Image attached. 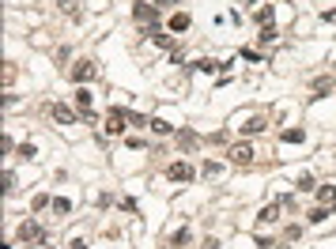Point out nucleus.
<instances>
[{
	"instance_id": "f257e3e1",
	"label": "nucleus",
	"mask_w": 336,
	"mask_h": 249,
	"mask_svg": "<svg viewBox=\"0 0 336 249\" xmlns=\"http://www.w3.org/2000/svg\"><path fill=\"white\" fill-rule=\"evenodd\" d=\"M19 242H34V246H49V234H45L42 227L34 223V219H26V223L19 227Z\"/></svg>"
},
{
	"instance_id": "f03ea898",
	"label": "nucleus",
	"mask_w": 336,
	"mask_h": 249,
	"mask_svg": "<svg viewBox=\"0 0 336 249\" xmlns=\"http://www.w3.org/2000/svg\"><path fill=\"white\" fill-rule=\"evenodd\" d=\"M125 117H129L125 110H110V113H106V132L121 136V132H125Z\"/></svg>"
},
{
	"instance_id": "7ed1b4c3",
	"label": "nucleus",
	"mask_w": 336,
	"mask_h": 249,
	"mask_svg": "<svg viewBox=\"0 0 336 249\" xmlns=\"http://www.w3.org/2000/svg\"><path fill=\"white\" fill-rule=\"evenodd\" d=\"M227 155H231V163H238V166H250L253 163V147L250 144H234Z\"/></svg>"
},
{
	"instance_id": "20e7f679",
	"label": "nucleus",
	"mask_w": 336,
	"mask_h": 249,
	"mask_svg": "<svg viewBox=\"0 0 336 249\" xmlns=\"http://www.w3.org/2000/svg\"><path fill=\"white\" fill-rule=\"evenodd\" d=\"M95 60H79L76 68H72V79H76V83H87V79H95Z\"/></svg>"
},
{
	"instance_id": "39448f33",
	"label": "nucleus",
	"mask_w": 336,
	"mask_h": 249,
	"mask_svg": "<svg viewBox=\"0 0 336 249\" xmlns=\"http://www.w3.org/2000/svg\"><path fill=\"white\" fill-rule=\"evenodd\" d=\"M132 15H136V23H147V26H155L159 11H155V4H136V8H132Z\"/></svg>"
},
{
	"instance_id": "423d86ee",
	"label": "nucleus",
	"mask_w": 336,
	"mask_h": 249,
	"mask_svg": "<svg viewBox=\"0 0 336 249\" xmlns=\"http://www.w3.org/2000/svg\"><path fill=\"white\" fill-rule=\"evenodd\" d=\"M166 174H170V181H189L193 178V166L189 163H170V170H166Z\"/></svg>"
},
{
	"instance_id": "0eeeda50",
	"label": "nucleus",
	"mask_w": 336,
	"mask_h": 249,
	"mask_svg": "<svg viewBox=\"0 0 336 249\" xmlns=\"http://www.w3.org/2000/svg\"><path fill=\"white\" fill-rule=\"evenodd\" d=\"M272 15H276V8H272V4H261V8L253 11V23H257V26H268V23H272Z\"/></svg>"
},
{
	"instance_id": "6e6552de",
	"label": "nucleus",
	"mask_w": 336,
	"mask_h": 249,
	"mask_svg": "<svg viewBox=\"0 0 336 249\" xmlns=\"http://www.w3.org/2000/svg\"><path fill=\"white\" fill-rule=\"evenodd\" d=\"M53 117H57V121H60V125H76V113H72V110H68V106H60V102H57V106H53Z\"/></svg>"
},
{
	"instance_id": "1a4fd4ad",
	"label": "nucleus",
	"mask_w": 336,
	"mask_h": 249,
	"mask_svg": "<svg viewBox=\"0 0 336 249\" xmlns=\"http://www.w3.org/2000/svg\"><path fill=\"white\" fill-rule=\"evenodd\" d=\"M242 132H246V136H257V132H265V117H250L246 125H242Z\"/></svg>"
},
{
	"instance_id": "9d476101",
	"label": "nucleus",
	"mask_w": 336,
	"mask_h": 249,
	"mask_svg": "<svg viewBox=\"0 0 336 249\" xmlns=\"http://www.w3.org/2000/svg\"><path fill=\"white\" fill-rule=\"evenodd\" d=\"M189 68H193V72H216L219 64H216V60H212V57H200V60H193Z\"/></svg>"
},
{
	"instance_id": "9b49d317",
	"label": "nucleus",
	"mask_w": 336,
	"mask_h": 249,
	"mask_svg": "<svg viewBox=\"0 0 336 249\" xmlns=\"http://www.w3.org/2000/svg\"><path fill=\"white\" fill-rule=\"evenodd\" d=\"M189 23H193V19L185 15V11H178V15H170V30H189Z\"/></svg>"
},
{
	"instance_id": "f8f14e48",
	"label": "nucleus",
	"mask_w": 336,
	"mask_h": 249,
	"mask_svg": "<svg viewBox=\"0 0 336 249\" xmlns=\"http://www.w3.org/2000/svg\"><path fill=\"white\" fill-rule=\"evenodd\" d=\"M280 219V204H268V208H261V223H276Z\"/></svg>"
},
{
	"instance_id": "ddd939ff",
	"label": "nucleus",
	"mask_w": 336,
	"mask_h": 249,
	"mask_svg": "<svg viewBox=\"0 0 336 249\" xmlns=\"http://www.w3.org/2000/svg\"><path fill=\"white\" fill-rule=\"evenodd\" d=\"M76 106H79V110H91V91H87V87H79V91H76Z\"/></svg>"
},
{
	"instance_id": "4468645a",
	"label": "nucleus",
	"mask_w": 336,
	"mask_h": 249,
	"mask_svg": "<svg viewBox=\"0 0 336 249\" xmlns=\"http://www.w3.org/2000/svg\"><path fill=\"white\" fill-rule=\"evenodd\" d=\"M318 200H321V204H333V200H336V189H333V185H318Z\"/></svg>"
},
{
	"instance_id": "2eb2a0df",
	"label": "nucleus",
	"mask_w": 336,
	"mask_h": 249,
	"mask_svg": "<svg viewBox=\"0 0 336 249\" xmlns=\"http://www.w3.org/2000/svg\"><path fill=\"white\" fill-rule=\"evenodd\" d=\"M302 140H306L302 129H284V144H302Z\"/></svg>"
},
{
	"instance_id": "dca6fc26",
	"label": "nucleus",
	"mask_w": 336,
	"mask_h": 249,
	"mask_svg": "<svg viewBox=\"0 0 336 249\" xmlns=\"http://www.w3.org/2000/svg\"><path fill=\"white\" fill-rule=\"evenodd\" d=\"M147 34H151V42H155V45H163V49H170V34H159V30H155V26H151V30H147Z\"/></svg>"
},
{
	"instance_id": "f3484780",
	"label": "nucleus",
	"mask_w": 336,
	"mask_h": 249,
	"mask_svg": "<svg viewBox=\"0 0 336 249\" xmlns=\"http://www.w3.org/2000/svg\"><path fill=\"white\" fill-rule=\"evenodd\" d=\"M151 129H155L159 136H166V132H174V125H170V121H163V117H155V121H151Z\"/></svg>"
},
{
	"instance_id": "a211bd4d",
	"label": "nucleus",
	"mask_w": 336,
	"mask_h": 249,
	"mask_svg": "<svg viewBox=\"0 0 336 249\" xmlns=\"http://www.w3.org/2000/svg\"><path fill=\"white\" fill-rule=\"evenodd\" d=\"M276 38H280V30H276L272 23H268V26H261V42H276Z\"/></svg>"
},
{
	"instance_id": "6ab92c4d",
	"label": "nucleus",
	"mask_w": 336,
	"mask_h": 249,
	"mask_svg": "<svg viewBox=\"0 0 336 249\" xmlns=\"http://www.w3.org/2000/svg\"><path fill=\"white\" fill-rule=\"evenodd\" d=\"M19 155H23V159H38V147L34 144H19Z\"/></svg>"
},
{
	"instance_id": "aec40b11",
	"label": "nucleus",
	"mask_w": 336,
	"mask_h": 249,
	"mask_svg": "<svg viewBox=\"0 0 336 249\" xmlns=\"http://www.w3.org/2000/svg\"><path fill=\"white\" fill-rule=\"evenodd\" d=\"M299 189H302V193H310V189H318V185H314L310 174H302V178H299Z\"/></svg>"
},
{
	"instance_id": "412c9836",
	"label": "nucleus",
	"mask_w": 336,
	"mask_h": 249,
	"mask_svg": "<svg viewBox=\"0 0 336 249\" xmlns=\"http://www.w3.org/2000/svg\"><path fill=\"white\" fill-rule=\"evenodd\" d=\"M68 208H72V204H68V200H64V197H57V200H53V212H57V215H64V212H68Z\"/></svg>"
},
{
	"instance_id": "4be33fe9",
	"label": "nucleus",
	"mask_w": 336,
	"mask_h": 249,
	"mask_svg": "<svg viewBox=\"0 0 336 249\" xmlns=\"http://www.w3.org/2000/svg\"><path fill=\"white\" fill-rule=\"evenodd\" d=\"M329 87H333V79H329V76L325 79H314V91H329Z\"/></svg>"
},
{
	"instance_id": "5701e85b",
	"label": "nucleus",
	"mask_w": 336,
	"mask_h": 249,
	"mask_svg": "<svg viewBox=\"0 0 336 249\" xmlns=\"http://www.w3.org/2000/svg\"><path fill=\"white\" fill-rule=\"evenodd\" d=\"M325 215H329L325 208H314V212H310V223H321V219H325Z\"/></svg>"
},
{
	"instance_id": "b1692460",
	"label": "nucleus",
	"mask_w": 336,
	"mask_h": 249,
	"mask_svg": "<svg viewBox=\"0 0 336 249\" xmlns=\"http://www.w3.org/2000/svg\"><path fill=\"white\" fill-rule=\"evenodd\" d=\"M72 249H87V242H83V238H76V242H72Z\"/></svg>"
},
{
	"instance_id": "393cba45",
	"label": "nucleus",
	"mask_w": 336,
	"mask_h": 249,
	"mask_svg": "<svg viewBox=\"0 0 336 249\" xmlns=\"http://www.w3.org/2000/svg\"><path fill=\"white\" fill-rule=\"evenodd\" d=\"M155 4H163V8H166V4H170V0H155Z\"/></svg>"
}]
</instances>
